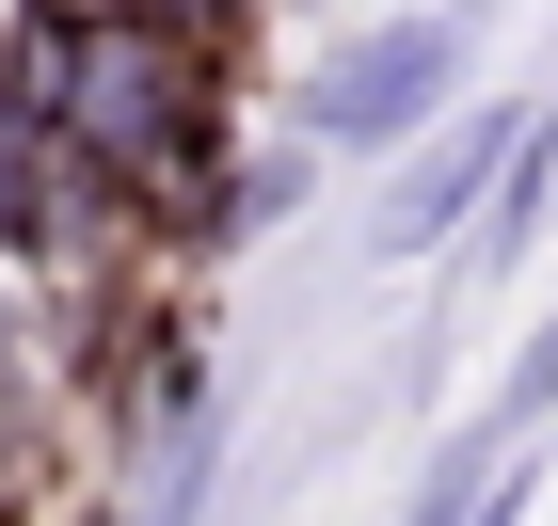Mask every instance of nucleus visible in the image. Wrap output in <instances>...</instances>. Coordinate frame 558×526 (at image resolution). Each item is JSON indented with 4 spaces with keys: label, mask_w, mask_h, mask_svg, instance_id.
Listing matches in <instances>:
<instances>
[{
    "label": "nucleus",
    "mask_w": 558,
    "mask_h": 526,
    "mask_svg": "<svg viewBox=\"0 0 558 526\" xmlns=\"http://www.w3.org/2000/svg\"><path fill=\"white\" fill-rule=\"evenodd\" d=\"M48 112H64V144L112 160V175H192V144H208V81H192V48L144 33V16H81Z\"/></svg>",
    "instance_id": "nucleus-1"
},
{
    "label": "nucleus",
    "mask_w": 558,
    "mask_h": 526,
    "mask_svg": "<svg viewBox=\"0 0 558 526\" xmlns=\"http://www.w3.org/2000/svg\"><path fill=\"white\" fill-rule=\"evenodd\" d=\"M447 96H463V16H399L319 81V144H415Z\"/></svg>",
    "instance_id": "nucleus-2"
},
{
    "label": "nucleus",
    "mask_w": 558,
    "mask_h": 526,
    "mask_svg": "<svg viewBox=\"0 0 558 526\" xmlns=\"http://www.w3.org/2000/svg\"><path fill=\"white\" fill-rule=\"evenodd\" d=\"M526 129H543V112H463V129L430 144V160H399V192H384V256H430V240L495 223V192H511Z\"/></svg>",
    "instance_id": "nucleus-3"
},
{
    "label": "nucleus",
    "mask_w": 558,
    "mask_h": 526,
    "mask_svg": "<svg viewBox=\"0 0 558 526\" xmlns=\"http://www.w3.org/2000/svg\"><path fill=\"white\" fill-rule=\"evenodd\" d=\"M399 526H526V447L447 431V463L415 479V511H399Z\"/></svg>",
    "instance_id": "nucleus-4"
},
{
    "label": "nucleus",
    "mask_w": 558,
    "mask_h": 526,
    "mask_svg": "<svg viewBox=\"0 0 558 526\" xmlns=\"http://www.w3.org/2000/svg\"><path fill=\"white\" fill-rule=\"evenodd\" d=\"M543 192H558V112H543V129H526V160H511V192H495V223H478V256H495V271L526 256V223H543Z\"/></svg>",
    "instance_id": "nucleus-5"
},
{
    "label": "nucleus",
    "mask_w": 558,
    "mask_h": 526,
    "mask_svg": "<svg viewBox=\"0 0 558 526\" xmlns=\"http://www.w3.org/2000/svg\"><path fill=\"white\" fill-rule=\"evenodd\" d=\"M543 415H558V319H543V335L511 351V383H495V415H478V431H495V447H526Z\"/></svg>",
    "instance_id": "nucleus-6"
}]
</instances>
